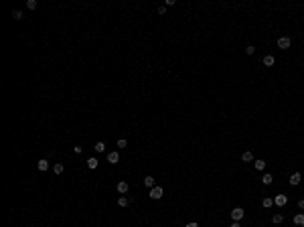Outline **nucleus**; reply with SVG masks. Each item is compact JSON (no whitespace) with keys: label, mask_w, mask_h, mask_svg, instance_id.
<instances>
[{"label":"nucleus","mask_w":304,"mask_h":227,"mask_svg":"<svg viewBox=\"0 0 304 227\" xmlns=\"http://www.w3.org/2000/svg\"><path fill=\"white\" fill-rule=\"evenodd\" d=\"M158 14H166V6H158Z\"/></svg>","instance_id":"nucleus-26"},{"label":"nucleus","mask_w":304,"mask_h":227,"mask_svg":"<svg viewBox=\"0 0 304 227\" xmlns=\"http://www.w3.org/2000/svg\"><path fill=\"white\" fill-rule=\"evenodd\" d=\"M282 221H284V215H282V213H274V215H272V223H274V225H280Z\"/></svg>","instance_id":"nucleus-9"},{"label":"nucleus","mask_w":304,"mask_h":227,"mask_svg":"<svg viewBox=\"0 0 304 227\" xmlns=\"http://www.w3.org/2000/svg\"><path fill=\"white\" fill-rule=\"evenodd\" d=\"M290 45H292L290 37H280V39H278V47L280 49H290Z\"/></svg>","instance_id":"nucleus-4"},{"label":"nucleus","mask_w":304,"mask_h":227,"mask_svg":"<svg viewBox=\"0 0 304 227\" xmlns=\"http://www.w3.org/2000/svg\"><path fill=\"white\" fill-rule=\"evenodd\" d=\"M245 53L247 55H253V53H256V47H253V45H247V47H245Z\"/></svg>","instance_id":"nucleus-23"},{"label":"nucleus","mask_w":304,"mask_h":227,"mask_svg":"<svg viewBox=\"0 0 304 227\" xmlns=\"http://www.w3.org/2000/svg\"><path fill=\"white\" fill-rule=\"evenodd\" d=\"M300 180H302V174L300 172H292V176H290V184H300Z\"/></svg>","instance_id":"nucleus-8"},{"label":"nucleus","mask_w":304,"mask_h":227,"mask_svg":"<svg viewBox=\"0 0 304 227\" xmlns=\"http://www.w3.org/2000/svg\"><path fill=\"white\" fill-rule=\"evenodd\" d=\"M256 168L257 170H264L265 168V160H256Z\"/></svg>","instance_id":"nucleus-22"},{"label":"nucleus","mask_w":304,"mask_h":227,"mask_svg":"<svg viewBox=\"0 0 304 227\" xmlns=\"http://www.w3.org/2000/svg\"><path fill=\"white\" fill-rule=\"evenodd\" d=\"M93 148H95V152H106V142H97Z\"/></svg>","instance_id":"nucleus-19"},{"label":"nucleus","mask_w":304,"mask_h":227,"mask_svg":"<svg viewBox=\"0 0 304 227\" xmlns=\"http://www.w3.org/2000/svg\"><path fill=\"white\" fill-rule=\"evenodd\" d=\"M243 215H245V211H243L241 207L231 209V219H233V221H241V219H243Z\"/></svg>","instance_id":"nucleus-1"},{"label":"nucleus","mask_w":304,"mask_h":227,"mask_svg":"<svg viewBox=\"0 0 304 227\" xmlns=\"http://www.w3.org/2000/svg\"><path fill=\"white\" fill-rule=\"evenodd\" d=\"M116 188H118V193H120V195H126V193H128V188H130V184L126 183V180H120V183L116 184Z\"/></svg>","instance_id":"nucleus-5"},{"label":"nucleus","mask_w":304,"mask_h":227,"mask_svg":"<svg viewBox=\"0 0 304 227\" xmlns=\"http://www.w3.org/2000/svg\"><path fill=\"white\" fill-rule=\"evenodd\" d=\"M162 195H164V188L162 187H152L150 188V199H162Z\"/></svg>","instance_id":"nucleus-2"},{"label":"nucleus","mask_w":304,"mask_h":227,"mask_svg":"<svg viewBox=\"0 0 304 227\" xmlns=\"http://www.w3.org/2000/svg\"><path fill=\"white\" fill-rule=\"evenodd\" d=\"M231 227H241V225H239V221H233V223H231Z\"/></svg>","instance_id":"nucleus-29"},{"label":"nucleus","mask_w":304,"mask_h":227,"mask_svg":"<svg viewBox=\"0 0 304 227\" xmlns=\"http://www.w3.org/2000/svg\"><path fill=\"white\" fill-rule=\"evenodd\" d=\"M184 227H199V223H195V221H191V223H187Z\"/></svg>","instance_id":"nucleus-27"},{"label":"nucleus","mask_w":304,"mask_h":227,"mask_svg":"<svg viewBox=\"0 0 304 227\" xmlns=\"http://www.w3.org/2000/svg\"><path fill=\"white\" fill-rule=\"evenodd\" d=\"M298 207H300V209H304V199H300V201H298Z\"/></svg>","instance_id":"nucleus-28"},{"label":"nucleus","mask_w":304,"mask_h":227,"mask_svg":"<svg viewBox=\"0 0 304 227\" xmlns=\"http://www.w3.org/2000/svg\"><path fill=\"white\" fill-rule=\"evenodd\" d=\"M22 18V10H12V20H20Z\"/></svg>","instance_id":"nucleus-21"},{"label":"nucleus","mask_w":304,"mask_h":227,"mask_svg":"<svg viewBox=\"0 0 304 227\" xmlns=\"http://www.w3.org/2000/svg\"><path fill=\"white\" fill-rule=\"evenodd\" d=\"M37 168H39L41 172H47V170H49V160L47 158H41L39 162H37Z\"/></svg>","instance_id":"nucleus-7"},{"label":"nucleus","mask_w":304,"mask_h":227,"mask_svg":"<svg viewBox=\"0 0 304 227\" xmlns=\"http://www.w3.org/2000/svg\"><path fill=\"white\" fill-rule=\"evenodd\" d=\"M261 205H264V207H265V209H270V207H272V205H274V199H270V197H265V199H264V201H261Z\"/></svg>","instance_id":"nucleus-18"},{"label":"nucleus","mask_w":304,"mask_h":227,"mask_svg":"<svg viewBox=\"0 0 304 227\" xmlns=\"http://www.w3.org/2000/svg\"><path fill=\"white\" fill-rule=\"evenodd\" d=\"M53 172L55 174H63L65 172V166H63L61 162H57V164H53Z\"/></svg>","instance_id":"nucleus-12"},{"label":"nucleus","mask_w":304,"mask_h":227,"mask_svg":"<svg viewBox=\"0 0 304 227\" xmlns=\"http://www.w3.org/2000/svg\"><path fill=\"white\" fill-rule=\"evenodd\" d=\"M97 164H99V162H97V158L95 156H91V158H87V168H97Z\"/></svg>","instance_id":"nucleus-11"},{"label":"nucleus","mask_w":304,"mask_h":227,"mask_svg":"<svg viewBox=\"0 0 304 227\" xmlns=\"http://www.w3.org/2000/svg\"><path fill=\"white\" fill-rule=\"evenodd\" d=\"M144 184H146L148 188L156 187V180H154V176H146V179H144Z\"/></svg>","instance_id":"nucleus-13"},{"label":"nucleus","mask_w":304,"mask_h":227,"mask_svg":"<svg viewBox=\"0 0 304 227\" xmlns=\"http://www.w3.org/2000/svg\"><path fill=\"white\" fill-rule=\"evenodd\" d=\"M286 203H288V197H286V195H276L274 197V205H278V207H284Z\"/></svg>","instance_id":"nucleus-3"},{"label":"nucleus","mask_w":304,"mask_h":227,"mask_svg":"<svg viewBox=\"0 0 304 227\" xmlns=\"http://www.w3.org/2000/svg\"><path fill=\"white\" fill-rule=\"evenodd\" d=\"M118 160H120V154H118L116 150L107 152V162H110V164H118Z\"/></svg>","instance_id":"nucleus-6"},{"label":"nucleus","mask_w":304,"mask_h":227,"mask_svg":"<svg viewBox=\"0 0 304 227\" xmlns=\"http://www.w3.org/2000/svg\"><path fill=\"white\" fill-rule=\"evenodd\" d=\"M272 180H274V176H272V174H268V172L261 176V183H264V184H272Z\"/></svg>","instance_id":"nucleus-17"},{"label":"nucleus","mask_w":304,"mask_h":227,"mask_svg":"<svg viewBox=\"0 0 304 227\" xmlns=\"http://www.w3.org/2000/svg\"><path fill=\"white\" fill-rule=\"evenodd\" d=\"M37 6H39V4H37V0H26V8H29V10H34Z\"/></svg>","instance_id":"nucleus-20"},{"label":"nucleus","mask_w":304,"mask_h":227,"mask_svg":"<svg viewBox=\"0 0 304 227\" xmlns=\"http://www.w3.org/2000/svg\"><path fill=\"white\" fill-rule=\"evenodd\" d=\"M118 205H120V207H128V205H130V199L128 197H120L118 199Z\"/></svg>","instance_id":"nucleus-16"},{"label":"nucleus","mask_w":304,"mask_h":227,"mask_svg":"<svg viewBox=\"0 0 304 227\" xmlns=\"http://www.w3.org/2000/svg\"><path fill=\"white\" fill-rule=\"evenodd\" d=\"M126 146H128V142H126L124 138H120V140H118V148H126Z\"/></svg>","instance_id":"nucleus-24"},{"label":"nucleus","mask_w":304,"mask_h":227,"mask_svg":"<svg viewBox=\"0 0 304 227\" xmlns=\"http://www.w3.org/2000/svg\"><path fill=\"white\" fill-rule=\"evenodd\" d=\"M294 223H296V225H300V227H304V215H302V213L294 215Z\"/></svg>","instance_id":"nucleus-14"},{"label":"nucleus","mask_w":304,"mask_h":227,"mask_svg":"<svg viewBox=\"0 0 304 227\" xmlns=\"http://www.w3.org/2000/svg\"><path fill=\"white\" fill-rule=\"evenodd\" d=\"M274 63H276L274 55H265V57H264V65H265V67H272Z\"/></svg>","instance_id":"nucleus-10"},{"label":"nucleus","mask_w":304,"mask_h":227,"mask_svg":"<svg viewBox=\"0 0 304 227\" xmlns=\"http://www.w3.org/2000/svg\"><path fill=\"white\" fill-rule=\"evenodd\" d=\"M241 160H243V162H251V160H253V154L247 150V152H243V154H241Z\"/></svg>","instance_id":"nucleus-15"},{"label":"nucleus","mask_w":304,"mask_h":227,"mask_svg":"<svg viewBox=\"0 0 304 227\" xmlns=\"http://www.w3.org/2000/svg\"><path fill=\"white\" fill-rule=\"evenodd\" d=\"M73 152H75V154H81V152H83V146H73Z\"/></svg>","instance_id":"nucleus-25"}]
</instances>
